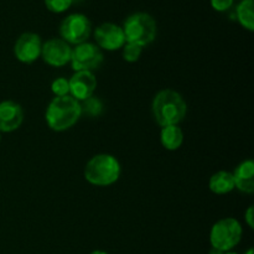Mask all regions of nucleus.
I'll return each mask as SVG.
<instances>
[{
    "label": "nucleus",
    "mask_w": 254,
    "mask_h": 254,
    "mask_svg": "<svg viewBox=\"0 0 254 254\" xmlns=\"http://www.w3.org/2000/svg\"><path fill=\"white\" fill-rule=\"evenodd\" d=\"M223 254H237V253H223Z\"/></svg>",
    "instance_id": "nucleus-27"
},
{
    "label": "nucleus",
    "mask_w": 254,
    "mask_h": 254,
    "mask_svg": "<svg viewBox=\"0 0 254 254\" xmlns=\"http://www.w3.org/2000/svg\"><path fill=\"white\" fill-rule=\"evenodd\" d=\"M235 188L241 192L253 193L254 191V163L252 160H245L237 166L235 174Z\"/></svg>",
    "instance_id": "nucleus-13"
},
{
    "label": "nucleus",
    "mask_w": 254,
    "mask_h": 254,
    "mask_svg": "<svg viewBox=\"0 0 254 254\" xmlns=\"http://www.w3.org/2000/svg\"><path fill=\"white\" fill-rule=\"evenodd\" d=\"M51 91L55 94V97H64L69 96V86L68 81L64 77L56 78L51 84Z\"/></svg>",
    "instance_id": "nucleus-20"
},
{
    "label": "nucleus",
    "mask_w": 254,
    "mask_h": 254,
    "mask_svg": "<svg viewBox=\"0 0 254 254\" xmlns=\"http://www.w3.org/2000/svg\"><path fill=\"white\" fill-rule=\"evenodd\" d=\"M242 237V226L232 217L222 218L212 226L210 241L212 248L228 252L240 243Z\"/></svg>",
    "instance_id": "nucleus-5"
},
{
    "label": "nucleus",
    "mask_w": 254,
    "mask_h": 254,
    "mask_svg": "<svg viewBox=\"0 0 254 254\" xmlns=\"http://www.w3.org/2000/svg\"><path fill=\"white\" fill-rule=\"evenodd\" d=\"M71 0H45V6L49 11L55 12V14L64 12L71 7Z\"/></svg>",
    "instance_id": "nucleus-19"
},
{
    "label": "nucleus",
    "mask_w": 254,
    "mask_h": 254,
    "mask_svg": "<svg viewBox=\"0 0 254 254\" xmlns=\"http://www.w3.org/2000/svg\"><path fill=\"white\" fill-rule=\"evenodd\" d=\"M81 107H82V113H87L88 116H92V117L99 116L102 112V108H103L101 101L97 99L96 97L93 96L87 98L86 101H83V104H81Z\"/></svg>",
    "instance_id": "nucleus-17"
},
{
    "label": "nucleus",
    "mask_w": 254,
    "mask_h": 254,
    "mask_svg": "<svg viewBox=\"0 0 254 254\" xmlns=\"http://www.w3.org/2000/svg\"><path fill=\"white\" fill-rule=\"evenodd\" d=\"M94 40L97 46L106 51H116L126 44V37L122 26L113 22H103L94 30Z\"/></svg>",
    "instance_id": "nucleus-8"
},
{
    "label": "nucleus",
    "mask_w": 254,
    "mask_h": 254,
    "mask_svg": "<svg viewBox=\"0 0 254 254\" xmlns=\"http://www.w3.org/2000/svg\"><path fill=\"white\" fill-rule=\"evenodd\" d=\"M253 5V0H241V2L236 7V17L238 22L248 31L254 30Z\"/></svg>",
    "instance_id": "nucleus-16"
},
{
    "label": "nucleus",
    "mask_w": 254,
    "mask_h": 254,
    "mask_svg": "<svg viewBox=\"0 0 254 254\" xmlns=\"http://www.w3.org/2000/svg\"><path fill=\"white\" fill-rule=\"evenodd\" d=\"M153 114L160 127L178 126L186 116L188 104L179 92L163 89L153 101Z\"/></svg>",
    "instance_id": "nucleus-1"
},
{
    "label": "nucleus",
    "mask_w": 254,
    "mask_h": 254,
    "mask_svg": "<svg viewBox=\"0 0 254 254\" xmlns=\"http://www.w3.org/2000/svg\"><path fill=\"white\" fill-rule=\"evenodd\" d=\"M208 188L213 193L217 195H225V193L231 192L235 189V179L233 174L228 171H218L213 174L208 183Z\"/></svg>",
    "instance_id": "nucleus-14"
},
{
    "label": "nucleus",
    "mask_w": 254,
    "mask_h": 254,
    "mask_svg": "<svg viewBox=\"0 0 254 254\" xmlns=\"http://www.w3.org/2000/svg\"><path fill=\"white\" fill-rule=\"evenodd\" d=\"M92 24L83 14H71L62 20L60 25V35L68 45H79L87 42L91 36Z\"/></svg>",
    "instance_id": "nucleus-6"
},
{
    "label": "nucleus",
    "mask_w": 254,
    "mask_h": 254,
    "mask_svg": "<svg viewBox=\"0 0 254 254\" xmlns=\"http://www.w3.org/2000/svg\"><path fill=\"white\" fill-rule=\"evenodd\" d=\"M235 0H210L211 6L216 11H227L230 7H232Z\"/></svg>",
    "instance_id": "nucleus-21"
},
{
    "label": "nucleus",
    "mask_w": 254,
    "mask_h": 254,
    "mask_svg": "<svg viewBox=\"0 0 254 254\" xmlns=\"http://www.w3.org/2000/svg\"><path fill=\"white\" fill-rule=\"evenodd\" d=\"M245 217H246V222L247 225L250 226V228L254 227V217H253V206H250L248 210L246 211L245 213Z\"/></svg>",
    "instance_id": "nucleus-22"
},
{
    "label": "nucleus",
    "mask_w": 254,
    "mask_h": 254,
    "mask_svg": "<svg viewBox=\"0 0 254 254\" xmlns=\"http://www.w3.org/2000/svg\"><path fill=\"white\" fill-rule=\"evenodd\" d=\"M69 93L76 101L83 102L93 96L97 88V79L93 72L79 71L74 72L73 76L68 79Z\"/></svg>",
    "instance_id": "nucleus-11"
},
{
    "label": "nucleus",
    "mask_w": 254,
    "mask_h": 254,
    "mask_svg": "<svg viewBox=\"0 0 254 254\" xmlns=\"http://www.w3.org/2000/svg\"><path fill=\"white\" fill-rule=\"evenodd\" d=\"M246 254H253V250H252V248H251V250H248V252L246 253Z\"/></svg>",
    "instance_id": "nucleus-25"
},
{
    "label": "nucleus",
    "mask_w": 254,
    "mask_h": 254,
    "mask_svg": "<svg viewBox=\"0 0 254 254\" xmlns=\"http://www.w3.org/2000/svg\"><path fill=\"white\" fill-rule=\"evenodd\" d=\"M121 164L111 154H98L87 163L84 179L94 186H109L118 181Z\"/></svg>",
    "instance_id": "nucleus-3"
},
{
    "label": "nucleus",
    "mask_w": 254,
    "mask_h": 254,
    "mask_svg": "<svg viewBox=\"0 0 254 254\" xmlns=\"http://www.w3.org/2000/svg\"><path fill=\"white\" fill-rule=\"evenodd\" d=\"M0 139H1V136H0Z\"/></svg>",
    "instance_id": "nucleus-28"
},
{
    "label": "nucleus",
    "mask_w": 254,
    "mask_h": 254,
    "mask_svg": "<svg viewBox=\"0 0 254 254\" xmlns=\"http://www.w3.org/2000/svg\"><path fill=\"white\" fill-rule=\"evenodd\" d=\"M126 42L144 47L156 37V21L148 12H134L128 16L122 26Z\"/></svg>",
    "instance_id": "nucleus-4"
},
{
    "label": "nucleus",
    "mask_w": 254,
    "mask_h": 254,
    "mask_svg": "<svg viewBox=\"0 0 254 254\" xmlns=\"http://www.w3.org/2000/svg\"><path fill=\"white\" fill-rule=\"evenodd\" d=\"M72 47L62 39H50L42 44L41 56L47 64L62 67L71 61Z\"/></svg>",
    "instance_id": "nucleus-10"
},
{
    "label": "nucleus",
    "mask_w": 254,
    "mask_h": 254,
    "mask_svg": "<svg viewBox=\"0 0 254 254\" xmlns=\"http://www.w3.org/2000/svg\"><path fill=\"white\" fill-rule=\"evenodd\" d=\"M91 254H108V253L103 252V251H94V252H92Z\"/></svg>",
    "instance_id": "nucleus-24"
},
{
    "label": "nucleus",
    "mask_w": 254,
    "mask_h": 254,
    "mask_svg": "<svg viewBox=\"0 0 254 254\" xmlns=\"http://www.w3.org/2000/svg\"><path fill=\"white\" fill-rule=\"evenodd\" d=\"M41 37L35 32H25L15 42L14 54L22 64H32L41 56Z\"/></svg>",
    "instance_id": "nucleus-9"
},
{
    "label": "nucleus",
    "mask_w": 254,
    "mask_h": 254,
    "mask_svg": "<svg viewBox=\"0 0 254 254\" xmlns=\"http://www.w3.org/2000/svg\"><path fill=\"white\" fill-rule=\"evenodd\" d=\"M69 62H71V66L74 72H92L102 64L103 54L97 45L91 44V42H83V44L76 45V47L72 49Z\"/></svg>",
    "instance_id": "nucleus-7"
},
{
    "label": "nucleus",
    "mask_w": 254,
    "mask_h": 254,
    "mask_svg": "<svg viewBox=\"0 0 254 254\" xmlns=\"http://www.w3.org/2000/svg\"><path fill=\"white\" fill-rule=\"evenodd\" d=\"M122 49H123V57L127 62H136L140 59L141 51H143L141 46L135 44H129V42H126Z\"/></svg>",
    "instance_id": "nucleus-18"
},
{
    "label": "nucleus",
    "mask_w": 254,
    "mask_h": 254,
    "mask_svg": "<svg viewBox=\"0 0 254 254\" xmlns=\"http://www.w3.org/2000/svg\"><path fill=\"white\" fill-rule=\"evenodd\" d=\"M225 252H222V251L217 250V248H212V250L210 251V254H223Z\"/></svg>",
    "instance_id": "nucleus-23"
},
{
    "label": "nucleus",
    "mask_w": 254,
    "mask_h": 254,
    "mask_svg": "<svg viewBox=\"0 0 254 254\" xmlns=\"http://www.w3.org/2000/svg\"><path fill=\"white\" fill-rule=\"evenodd\" d=\"M82 116V107L71 96L55 97L46 111V122L55 131H64L73 127Z\"/></svg>",
    "instance_id": "nucleus-2"
},
{
    "label": "nucleus",
    "mask_w": 254,
    "mask_h": 254,
    "mask_svg": "<svg viewBox=\"0 0 254 254\" xmlns=\"http://www.w3.org/2000/svg\"><path fill=\"white\" fill-rule=\"evenodd\" d=\"M161 144L168 150H178L184 141V133L179 126L163 127L160 133Z\"/></svg>",
    "instance_id": "nucleus-15"
},
{
    "label": "nucleus",
    "mask_w": 254,
    "mask_h": 254,
    "mask_svg": "<svg viewBox=\"0 0 254 254\" xmlns=\"http://www.w3.org/2000/svg\"><path fill=\"white\" fill-rule=\"evenodd\" d=\"M24 121V111L21 106L14 101H4L0 103V131L11 133L20 128Z\"/></svg>",
    "instance_id": "nucleus-12"
},
{
    "label": "nucleus",
    "mask_w": 254,
    "mask_h": 254,
    "mask_svg": "<svg viewBox=\"0 0 254 254\" xmlns=\"http://www.w3.org/2000/svg\"><path fill=\"white\" fill-rule=\"evenodd\" d=\"M72 1V4H73V2H79V1H82V0H71Z\"/></svg>",
    "instance_id": "nucleus-26"
}]
</instances>
